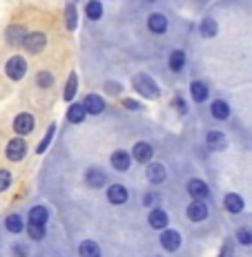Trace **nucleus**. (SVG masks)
I'll return each mask as SVG.
<instances>
[{
	"mask_svg": "<svg viewBox=\"0 0 252 257\" xmlns=\"http://www.w3.org/2000/svg\"><path fill=\"white\" fill-rule=\"evenodd\" d=\"M36 81H38V85H41V87H49V85H54V76H52L49 72H41V74H38Z\"/></svg>",
	"mask_w": 252,
	"mask_h": 257,
	"instance_id": "obj_34",
	"label": "nucleus"
},
{
	"mask_svg": "<svg viewBox=\"0 0 252 257\" xmlns=\"http://www.w3.org/2000/svg\"><path fill=\"white\" fill-rule=\"evenodd\" d=\"M187 192H190L192 199H205V197L210 195V188L201 179H190L187 181Z\"/></svg>",
	"mask_w": 252,
	"mask_h": 257,
	"instance_id": "obj_8",
	"label": "nucleus"
},
{
	"mask_svg": "<svg viewBox=\"0 0 252 257\" xmlns=\"http://www.w3.org/2000/svg\"><path fill=\"white\" fill-rule=\"evenodd\" d=\"M5 226H7V230H9V233H14V235L23 233V228H25L21 215H9L7 219H5Z\"/></svg>",
	"mask_w": 252,
	"mask_h": 257,
	"instance_id": "obj_22",
	"label": "nucleus"
},
{
	"mask_svg": "<svg viewBox=\"0 0 252 257\" xmlns=\"http://www.w3.org/2000/svg\"><path fill=\"white\" fill-rule=\"evenodd\" d=\"M27 155V143H25L23 139H12L7 143V159L9 161H21L23 157Z\"/></svg>",
	"mask_w": 252,
	"mask_h": 257,
	"instance_id": "obj_4",
	"label": "nucleus"
},
{
	"mask_svg": "<svg viewBox=\"0 0 252 257\" xmlns=\"http://www.w3.org/2000/svg\"><path fill=\"white\" fill-rule=\"evenodd\" d=\"M154 201H159V195H154V192H150V195L145 197V206H154Z\"/></svg>",
	"mask_w": 252,
	"mask_h": 257,
	"instance_id": "obj_36",
	"label": "nucleus"
},
{
	"mask_svg": "<svg viewBox=\"0 0 252 257\" xmlns=\"http://www.w3.org/2000/svg\"><path fill=\"white\" fill-rule=\"evenodd\" d=\"M216 32H219V27H216V21H212V18H205V21L201 23V34H203L205 38L216 36Z\"/></svg>",
	"mask_w": 252,
	"mask_h": 257,
	"instance_id": "obj_29",
	"label": "nucleus"
},
{
	"mask_svg": "<svg viewBox=\"0 0 252 257\" xmlns=\"http://www.w3.org/2000/svg\"><path fill=\"white\" fill-rule=\"evenodd\" d=\"M207 146H210V150H225L228 139H225L223 132L212 130V132H207Z\"/></svg>",
	"mask_w": 252,
	"mask_h": 257,
	"instance_id": "obj_15",
	"label": "nucleus"
},
{
	"mask_svg": "<svg viewBox=\"0 0 252 257\" xmlns=\"http://www.w3.org/2000/svg\"><path fill=\"white\" fill-rule=\"evenodd\" d=\"M47 208H43V206H34L32 210H29V221L32 224H43L45 226V221H47Z\"/></svg>",
	"mask_w": 252,
	"mask_h": 257,
	"instance_id": "obj_24",
	"label": "nucleus"
},
{
	"mask_svg": "<svg viewBox=\"0 0 252 257\" xmlns=\"http://www.w3.org/2000/svg\"><path fill=\"white\" fill-rule=\"evenodd\" d=\"M9 186H12V175L7 170H0V192H5Z\"/></svg>",
	"mask_w": 252,
	"mask_h": 257,
	"instance_id": "obj_35",
	"label": "nucleus"
},
{
	"mask_svg": "<svg viewBox=\"0 0 252 257\" xmlns=\"http://www.w3.org/2000/svg\"><path fill=\"white\" fill-rule=\"evenodd\" d=\"M23 45H25L27 52L38 54V52H43V49H45L47 38H45V34H41V32H32V34H27V36H25Z\"/></svg>",
	"mask_w": 252,
	"mask_h": 257,
	"instance_id": "obj_3",
	"label": "nucleus"
},
{
	"mask_svg": "<svg viewBox=\"0 0 252 257\" xmlns=\"http://www.w3.org/2000/svg\"><path fill=\"white\" fill-rule=\"evenodd\" d=\"M123 103H125V107H130V110H138V107H141L136 101H130V98H125Z\"/></svg>",
	"mask_w": 252,
	"mask_h": 257,
	"instance_id": "obj_37",
	"label": "nucleus"
},
{
	"mask_svg": "<svg viewBox=\"0 0 252 257\" xmlns=\"http://www.w3.org/2000/svg\"><path fill=\"white\" fill-rule=\"evenodd\" d=\"M25 36H27V34H25L23 25H9V29H7V43L9 45H18V43L23 45Z\"/></svg>",
	"mask_w": 252,
	"mask_h": 257,
	"instance_id": "obj_16",
	"label": "nucleus"
},
{
	"mask_svg": "<svg viewBox=\"0 0 252 257\" xmlns=\"http://www.w3.org/2000/svg\"><path fill=\"white\" fill-rule=\"evenodd\" d=\"M54 132H56V125H54V123H52V125L47 127V135H45V139H43L41 143H38L36 152H45V150H47V146H49V143H52V139H54Z\"/></svg>",
	"mask_w": 252,
	"mask_h": 257,
	"instance_id": "obj_32",
	"label": "nucleus"
},
{
	"mask_svg": "<svg viewBox=\"0 0 252 257\" xmlns=\"http://www.w3.org/2000/svg\"><path fill=\"white\" fill-rule=\"evenodd\" d=\"M5 72H7L9 78H14V81H21L25 74H27V61H25L23 56H12L7 61V67H5Z\"/></svg>",
	"mask_w": 252,
	"mask_h": 257,
	"instance_id": "obj_2",
	"label": "nucleus"
},
{
	"mask_svg": "<svg viewBox=\"0 0 252 257\" xmlns=\"http://www.w3.org/2000/svg\"><path fill=\"white\" fill-rule=\"evenodd\" d=\"M161 246L165 250H176L181 246V235H179V230H165L163 228V233H161Z\"/></svg>",
	"mask_w": 252,
	"mask_h": 257,
	"instance_id": "obj_6",
	"label": "nucleus"
},
{
	"mask_svg": "<svg viewBox=\"0 0 252 257\" xmlns=\"http://www.w3.org/2000/svg\"><path fill=\"white\" fill-rule=\"evenodd\" d=\"M210 112H212V116H214V118L225 121V118L230 116V105L225 101H214V103H212V107H210Z\"/></svg>",
	"mask_w": 252,
	"mask_h": 257,
	"instance_id": "obj_21",
	"label": "nucleus"
},
{
	"mask_svg": "<svg viewBox=\"0 0 252 257\" xmlns=\"http://www.w3.org/2000/svg\"><path fill=\"white\" fill-rule=\"evenodd\" d=\"M187 217L192 221H203L207 217V206L203 204V199H194L190 206H187Z\"/></svg>",
	"mask_w": 252,
	"mask_h": 257,
	"instance_id": "obj_10",
	"label": "nucleus"
},
{
	"mask_svg": "<svg viewBox=\"0 0 252 257\" xmlns=\"http://www.w3.org/2000/svg\"><path fill=\"white\" fill-rule=\"evenodd\" d=\"M78 253L83 257H98L101 255V248H98L94 241H83V244L78 246Z\"/></svg>",
	"mask_w": 252,
	"mask_h": 257,
	"instance_id": "obj_27",
	"label": "nucleus"
},
{
	"mask_svg": "<svg viewBox=\"0 0 252 257\" xmlns=\"http://www.w3.org/2000/svg\"><path fill=\"white\" fill-rule=\"evenodd\" d=\"M223 204H225V208H228L232 215H236V212L243 210V199H241V197L236 195V192H230V195H225Z\"/></svg>",
	"mask_w": 252,
	"mask_h": 257,
	"instance_id": "obj_20",
	"label": "nucleus"
},
{
	"mask_svg": "<svg viewBox=\"0 0 252 257\" xmlns=\"http://www.w3.org/2000/svg\"><path fill=\"white\" fill-rule=\"evenodd\" d=\"M27 233H29V237H32V239H43V237H45V226L43 224H32V221H29V228H27Z\"/></svg>",
	"mask_w": 252,
	"mask_h": 257,
	"instance_id": "obj_31",
	"label": "nucleus"
},
{
	"mask_svg": "<svg viewBox=\"0 0 252 257\" xmlns=\"http://www.w3.org/2000/svg\"><path fill=\"white\" fill-rule=\"evenodd\" d=\"M105 181H107V175L101 170V168H90V172H87V184L92 188L105 186Z\"/></svg>",
	"mask_w": 252,
	"mask_h": 257,
	"instance_id": "obj_17",
	"label": "nucleus"
},
{
	"mask_svg": "<svg viewBox=\"0 0 252 257\" xmlns=\"http://www.w3.org/2000/svg\"><path fill=\"white\" fill-rule=\"evenodd\" d=\"M85 14H87V18H90V21H98V18L103 16V5L98 3V0H90V3H87V7H85Z\"/></svg>",
	"mask_w": 252,
	"mask_h": 257,
	"instance_id": "obj_26",
	"label": "nucleus"
},
{
	"mask_svg": "<svg viewBox=\"0 0 252 257\" xmlns=\"http://www.w3.org/2000/svg\"><path fill=\"white\" fill-rule=\"evenodd\" d=\"M132 157H134L138 164H147V161L154 157V148H152L150 143H145V141H138L134 146V150H132Z\"/></svg>",
	"mask_w": 252,
	"mask_h": 257,
	"instance_id": "obj_5",
	"label": "nucleus"
},
{
	"mask_svg": "<svg viewBox=\"0 0 252 257\" xmlns=\"http://www.w3.org/2000/svg\"><path fill=\"white\" fill-rule=\"evenodd\" d=\"M147 221H150V226H152V228L163 230L167 224H170V217H167V212H165V210L154 208V210L150 212V217H147Z\"/></svg>",
	"mask_w": 252,
	"mask_h": 257,
	"instance_id": "obj_12",
	"label": "nucleus"
},
{
	"mask_svg": "<svg viewBox=\"0 0 252 257\" xmlns=\"http://www.w3.org/2000/svg\"><path fill=\"white\" fill-rule=\"evenodd\" d=\"M134 90L141 94V96H147V98H156L159 96V85L154 83V78L147 76V74H136L134 76Z\"/></svg>",
	"mask_w": 252,
	"mask_h": 257,
	"instance_id": "obj_1",
	"label": "nucleus"
},
{
	"mask_svg": "<svg viewBox=\"0 0 252 257\" xmlns=\"http://www.w3.org/2000/svg\"><path fill=\"white\" fill-rule=\"evenodd\" d=\"M147 27H150V32H154V34H165L167 32V18L163 16V14H152V16L147 18Z\"/></svg>",
	"mask_w": 252,
	"mask_h": 257,
	"instance_id": "obj_14",
	"label": "nucleus"
},
{
	"mask_svg": "<svg viewBox=\"0 0 252 257\" xmlns=\"http://www.w3.org/2000/svg\"><path fill=\"white\" fill-rule=\"evenodd\" d=\"M147 179H150L152 184H161V181H165V168H163V164H150L147 166Z\"/></svg>",
	"mask_w": 252,
	"mask_h": 257,
	"instance_id": "obj_19",
	"label": "nucleus"
},
{
	"mask_svg": "<svg viewBox=\"0 0 252 257\" xmlns=\"http://www.w3.org/2000/svg\"><path fill=\"white\" fill-rule=\"evenodd\" d=\"M127 197H130V192H127V188H125V186H121V184L110 186V190H107V199H110L114 206L125 204Z\"/></svg>",
	"mask_w": 252,
	"mask_h": 257,
	"instance_id": "obj_9",
	"label": "nucleus"
},
{
	"mask_svg": "<svg viewBox=\"0 0 252 257\" xmlns=\"http://www.w3.org/2000/svg\"><path fill=\"white\" fill-rule=\"evenodd\" d=\"M236 239H239V244L250 246V244H252V230H248V228H239V230H236Z\"/></svg>",
	"mask_w": 252,
	"mask_h": 257,
	"instance_id": "obj_33",
	"label": "nucleus"
},
{
	"mask_svg": "<svg viewBox=\"0 0 252 257\" xmlns=\"http://www.w3.org/2000/svg\"><path fill=\"white\" fill-rule=\"evenodd\" d=\"M190 94H192V98H194L196 103H203L205 98H207V87L201 81H194L190 85Z\"/></svg>",
	"mask_w": 252,
	"mask_h": 257,
	"instance_id": "obj_23",
	"label": "nucleus"
},
{
	"mask_svg": "<svg viewBox=\"0 0 252 257\" xmlns=\"http://www.w3.org/2000/svg\"><path fill=\"white\" fill-rule=\"evenodd\" d=\"M14 130H16L18 135H29V132L34 130V116L29 114V112L18 114L16 118H14Z\"/></svg>",
	"mask_w": 252,
	"mask_h": 257,
	"instance_id": "obj_7",
	"label": "nucleus"
},
{
	"mask_svg": "<svg viewBox=\"0 0 252 257\" xmlns=\"http://www.w3.org/2000/svg\"><path fill=\"white\" fill-rule=\"evenodd\" d=\"M87 114H90V112H87L85 105H81V103H72V105H69V110H67V118L72 123H81Z\"/></svg>",
	"mask_w": 252,
	"mask_h": 257,
	"instance_id": "obj_18",
	"label": "nucleus"
},
{
	"mask_svg": "<svg viewBox=\"0 0 252 257\" xmlns=\"http://www.w3.org/2000/svg\"><path fill=\"white\" fill-rule=\"evenodd\" d=\"M83 105H85V110L90 112V114H101V112L105 110V101H103V96H98V94H87Z\"/></svg>",
	"mask_w": 252,
	"mask_h": 257,
	"instance_id": "obj_11",
	"label": "nucleus"
},
{
	"mask_svg": "<svg viewBox=\"0 0 252 257\" xmlns=\"http://www.w3.org/2000/svg\"><path fill=\"white\" fill-rule=\"evenodd\" d=\"M65 25H67L69 32H72V29H76V25H78V14H76V7H74L72 3H69L67 9H65Z\"/></svg>",
	"mask_w": 252,
	"mask_h": 257,
	"instance_id": "obj_28",
	"label": "nucleus"
},
{
	"mask_svg": "<svg viewBox=\"0 0 252 257\" xmlns=\"http://www.w3.org/2000/svg\"><path fill=\"white\" fill-rule=\"evenodd\" d=\"M130 164H132V157L127 155L125 150H116L114 155H112V168H114V170L125 172L127 168H130Z\"/></svg>",
	"mask_w": 252,
	"mask_h": 257,
	"instance_id": "obj_13",
	"label": "nucleus"
},
{
	"mask_svg": "<svg viewBox=\"0 0 252 257\" xmlns=\"http://www.w3.org/2000/svg\"><path fill=\"white\" fill-rule=\"evenodd\" d=\"M76 90H78V78H76V74H72L65 85V94H63V96H65L67 101H72V98L76 96Z\"/></svg>",
	"mask_w": 252,
	"mask_h": 257,
	"instance_id": "obj_30",
	"label": "nucleus"
},
{
	"mask_svg": "<svg viewBox=\"0 0 252 257\" xmlns=\"http://www.w3.org/2000/svg\"><path fill=\"white\" fill-rule=\"evenodd\" d=\"M185 65V54L181 52V49H176V52L170 54V70L172 72H181Z\"/></svg>",
	"mask_w": 252,
	"mask_h": 257,
	"instance_id": "obj_25",
	"label": "nucleus"
}]
</instances>
